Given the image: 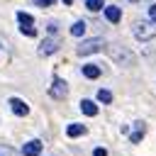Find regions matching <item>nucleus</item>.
<instances>
[{
  "instance_id": "1",
  "label": "nucleus",
  "mask_w": 156,
  "mask_h": 156,
  "mask_svg": "<svg viewBox=\"0 0 156 156\" xmlns=\"http://www.w3.org/2000/svg\"><path fill=\"white\" fill-rule=\"evenodd\" d=\"M132 32H134L136 39L146 41V39H154V37H156V24H151V22H134Z\"/></svg>"
},
{
  "instance_id": "2",
  "label": "nucleus",
  "mask_w": 156,
  "mask_h": 156,
  "mask_svg": "<svg viewBox=\"0 0 156 156\" xmlns=\"http://www.w3.org/2000/svg\"><path fill=\"white\" fill-rule=\"evenodd\" d=\"M17 22H20V32L24 37H34L37 34V27H34V17L27 15V12H17Z\"/></svg>"
},
{
  "instance_id": "3",
  "label": "nucleus",
  "mask_w": 156,
  "mask_h": 156,
  "mask_svg": "<svg viewBox=\"0 0 156 156\" xmlns=\"http://www.w3.org/2000/svg\"><path fill=\"white\" fill-rule=\"evenodd\" d=\"M102 46H105V41H102L100 37H95V39H85V41H83V44L76 49V54H78V56H88V54H95V51H100Z\"/></svg>"
},
{
  "instance_id": "4",
  "label": "nucleus",
  "mask_w": 156,
  "mask_h": 156,
  "mask_svg": "<svg viewBox=\"0 0 156 156\" xmlns=\"http://www.w3.org/2000/svg\"><path fill=\"white\" fill-rule=\"evenodd\" d=\"M49 95H51L54 100H63V98L68 95V83H66L63 78H58V76H54L51 88H49Z\"/></svg>"
},
{
  "instance_id": "5",
  "label": "nucleus",
  "mask_w": 156,
  "mask_h": 156,
  "mask_svg": "<svg viewBox=\"0 0 156 156\" xmlns=\"http://www.w3.org/2000/svg\"><path fill=\"white\" fill-rule=\"evenodd\" d=\"M10 110H12L17 117H27V115H29V105H27L24 100H20V98H10Z\"/></svg>"
},
{
  "instance_id": "6",
  "label": "nucleus",
  "mask_w": 156,
  "mask_h": 156,
  "mask_svg": "<svg viewBox=\"0 0 156 156\" xmlns=\"http://www.w3.org/2000/svg\"><path fill=\"white\" fill-rule=\"evenodd\" d=\"M56 49H58V41L49 37V39H44V41L39 44V56H51Z\"/></svg>"
},
{
  "instance_id": "7",
  "label": "nucleus",
  "mask_w": 156,
  "mask_h": 156,
  "mask_svg": "<svg viewBox=\"0 0 156 156\" xmlns=\"http://www.w3.org/2000/svg\"><path fill=\"white\" fill-rule=\"evenodd\" d=\"M102 10H105V20H107V22H112V24H115V22H119V20H122V10H119L117 5H105Z\"/></svg>"
},
{
  "instance_id": "8",
  "label": "nucleus",
  "mask_w": 156,
  "mask_h": 156,
  "mask_svg": "<svg viewBox=\"0 0 156 156\" xmlns=\"http://www.w3.org/2000/svg\"><path fill=\"white\" fill-rule=\"evenodd\" d=\"M22 154H24V156H39V154H41V141H39V139L27 141V144L22 146Z\"/></svg>"
},
{
  "instance_id": "9",
  "label": "nucleus",
  "mask_w": 156,
  "mask_h": 156,
  "mask_svg": "<svg viewBox=\"0 0 156 156\" xmlns=\"http://www.w3.org/2000/svg\"><path fill=\"white\" fill-rule=\"evenodd\" d=\"M144 132H146V124H144V122H134V132L129 134L132 144H139V141H141V136H144Z\"/></svg>"
},
{
  "instance_id": "10",
  "label": "nucleus",
  "mask_w": 156,
  "mask_h": 156,
  "mask_svg": "<svg viewBox=\"0 0 156 156\" xmlns=\"http://www.w3.org/2000/svg\"><path fill=\"white\" fill-rule=\"evenodd\" d=\"M80 112L88 115V117H95L98 115V105L93 100H80Z\"/></svg>"
},
{
  "instance_id": "11",
  "label": "nucleus",
  "mask_w": 156,
  "mask_h": 156,
  "mask_svg": "<svg viewBox=\"0 0 156 156\" xmlns=\"http://www.w3.org/2000/svg\"><path fill=\"white\" fill-rule=\"evenodd\" d=\"M88 129H85V124H78V122H73V124H68L66 127V134L68 136H83Z\"/></svg>"
},
{
  "instance_id": "12",
  "label": "nucleus",
  "mask_w": 156,
  "mask_h": 156,
  "mask_svg": "<svg viewBox=\"0 0 156 156\" xmlns=\"http://www.w3.org/2000/svg\"><path fill=\"white\" fill-rule=\"evenodd\" d=\"M83 76L90 78V80L98 78V76H100V66H98V63H85V66H83Z\"/></svg>"
},
{
  "instance_id": "13",
  "label": "nucleus",
  "mask_w": 156,
  "mask_h": 156,
  "mask_svg": "<svg viewBox=\"0 0 156 156\" xmlns=\"http://www.w3.org/2000/svg\"><path fill=\"white\" fill-rule=\"evenodd\" d=\"M71 34H73V37H83V34H85V22H83V20L73 22V27H71Z\"/></svg>"
},
{
  "instance_id": "14",
  "label": "nucleus",
  "mask_w": 156,
  "mask_h": 156,
  "mask_svg": "<svg viewBox=\"0 0 156 156\" xmlns=\"http://www.w3.org/2000/svg\"><path fill=\"white\" fill-rule=\"evenodd\" d=\"M85 7H88L90 12H100V10L105 7V0H85Z\"/></svg>"
},
{
  "instance_id": "15",
  "label": "nucleus",
  "mask_w": 156,
  "mask_h": 156,
  "mask_svg": "<svg viewBox=\"0 0 156 156\" xmlns=\"http://www.w3.org/2000/svg\"><path fill=\"white\" fill-rule=\"evenodd\" d=\"M98 100H100V102H112V93L102 88V90H98Z\"/></svg>"
},
{
  "instance_id": "16",
  "label": "nucleus",
  "mask_w": 156,
  "mask_h": 156,
  "mask_svg": "<svg viewBox=\"0 0 156 156\" xmlns=\"http://www.w3.org/2000/svg\"><path fill=\"white\" fill-rule=\"evenodd\" d=\"M34 5L37 7H49V5H54V0H34Z\"/></svg>"
},
{
  "instance_id": "17",
  "label": "nucleus",
  "mask_w": 156,
  "mask_h": 156,
  "mask_svg": "<svg viewBox=\"0 0 156 156\" xmlns=\"http://www.w3.org/2000/svg\"><path fill=\"white\" fill-rule=\"evenodd\" d=\"M149 20H151V24H156V5L149 7Z\"/></svg>"
},
{
  "instance_id": "18",
  "label": "nucleus",
  "mask_w": 156,
  "mask_h": 156,
  "mask_svg": "<svg viewBox=\"0 0 156 156\" xmlns=\"http://www.w3.org/2000/svg\"><path fill=\"white\" fill-rule=\"evenodd\" d=\"M93 156H107V151H105V149H102V146H98V149H95V151H93Z\"/></svg>"
},
{
  "instance_id": "19",
  "label": "nucleus",
  "mask_w": 156,
  "mask_h": 156,
  "mask_svg": "<svg viewBox=\"0 0 156 156\" xmlns=\"http://www.w3.org/2000/svg\"><path fill=\"white\" fill-rule=\"evenodd\" d=\"M56 29H58V24H56V22H51V24H49V34H56Z\"/></svg>"
},
{
  "instance_id": "20",
  "label": "nucleus",
  "mask_w": 156,
  "mask_h": 156,
  "mask_svg": "<svg viewBox=\"0 0 156 156\" xmlns=\"http://www.w3.org/2000/svg\"><path fill=\"white\" fill-rule=\"evenodd\" d=\"M63 2H66V5H73V0H63Z\"/></svg>"
},
{
  "instance_id": "21",
  "label": "nucleus",
  "mask_w": 156,
  "mask_h": 156,
  "mask_svg": "<svg viewBox=\"0 0 156 156\" xmlns=\"http://www.w3.org/2000/svg\"><path fill=\"white\" fill-rule=\"evenodd\" d=\"M0 156H2V154H0Z\"/></svg>"
}]
</instances>
